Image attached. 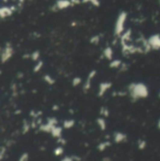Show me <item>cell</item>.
<instances>
[{
  "mask_svg": "<svg viewBox=\"0 0 160 161\" xmlns=\"http://www.w3.org/2000/svg\"><path fill=\"white\" fill-rule=\"evenodd\" d=\"M55 154H56L57 156H58V155H60V154H62V149H61V148L56 149V150H55Z\"/></svg>",
  "mask_w": 160,
  "mask_h": 161,
  "instance_id": "7",
  "label": "cell"
},
{
  "mask_svg": "<svg viewBox=\"0 0 160 161\" xmlns=\"http://www.w3.org/2000/svg\"><path fill=\"white\" fill-rule=\"evenodd\" d=\"M11 10L10 8H0V17L1 18H6L8 16H10L11 14Z\"/></svg>",
  "mask_w": 160,
  "mask_h": 161,
  "instance_id": "2",
  "label": "cell"
},
{
  "mask_svg": "<svg viewBox=\"0 0 160 161\" xmlns=\"http://www.w3.org/2000/svg\"><path fill=\"white\" fill-rule=\"evenodd\" d=\"M51 131H52L53 136L57 137V136H58L59 133H60V129H59V128H55V127H53V129L51 130Z\"/></svg>",
  "mask_w": 160,
  "mask_h": 161,
  "instance_id": "5",
  "label": "cell"
},
{
  "mask_svg": "<svg viewBox=\"0 0 160 161\" xmlns=\"http://www.w3.org/2000/svg\"><path fill=\"white\" fill-rule=\"evenodd\" d=\"M14 47L11 43H6L3 47L0 49V62L2 64H5L12 58L14 56Z\"/></svg>",
  "mask_w": 160,
  "mask_h": 161,
  "instance_id": "1",
  "label": "cell"
},
{
  "mask_svg": "<svg viewBox=\"0 0 160 161\" xmlns=\"http://www.w3.org/2000/svg\"><path fill=\"white\" fill-rule=\"evenodd\" d=\"M2 74V71H1V69H0V74Z\"/></svg>",
  "mask_w": 160,
  "mask_h": 161,
  "instance_id": "11",
  "label": "cell"
},
{
  "mask_svg": "<svg viewBox=\"0 0 160 161\" xmlns=\"http://www.w3.org/2000/svg\"><path fill=\"white\" fill-rule=\"evenodd\" d=\"M117 141H120V140H123V136H121V134H119L118 136H117Z\"/></svg>",
  "mask_w": 160,
  "mask_h": 161,
  "instance_id": "9",
  "label": "cell"
},
{
  "mask_svg": "<svg viewBox=\"0 0 160 161\" xmlns=\"http://www.w3.org/2000/svg\"><path fill=\"white\" fill-rule=\"evenodd\" d=\"M6 151H7V149H6L5 146L0 147V161H1L4 158V156L6 155Z\"/></svg>",
  "mask_w": 160,
  "mask_h": 161,
  "instance_id": "3",
  "label": "cell"
},
{
  "mask_svg": "<svg viewBox=\"0 0 160 161\" xmlns=\"http://www.w3.org/2000/svg\"><path fill=\"white\" fill-rule=\"evenodd\" d=\"M62 161H72V160H71L70 158H65V159H63Z\"/></svg>",
  "mask_w": 160,
  "mask_h": 161,
  "instance_id": "10",
  "label": "cell"
},
{
  "mask_svg": "<svg viewBox=\"0 0 160 161\" xmlns=\"http://www.w3.org/2000/svg\"><path fill=\"white\" fill-rule=\"evenodd\" d=\"M28 130H29V125H27V122H25L24 125H23V133L26 134L27 132H28Z\"/></svg>",
  "mask_w": 160,
  "mask_h": 161,
  "instance_id": "6",
  "label": "cell"
},
{
  "mask_svg": "<svg viewBox=\"0 0 160 161\" xmlns=\"http://www.w3.org/2000/svg\"><path fill=\"white\" fill-rule=\"evenodd\" d=\"M29 158V155L27 153H24V154H22L21 156L19 157V161H28Z\"/></svg>",
  "mask_w": 160,
  "mask_h": 161,
  "instance_id": "4",
  "label": "cell"
},
{
  "mask_svg": "<svg viewBox=\"0 0 160 161\" xmlns=\"http://www.w3.org/2000/svg\"><path fill=\"white\" fill-rule=\"evenodd\" d=\"M38 57H39V54H38L37 52H36V53L34 52V53L32 54V55H31V58H32L33 59H37V58H38Z\"/></svg>",
  "mask_w": 160,
  "mask_h": 161,
  "instance_id": "8",
  "label": "cell"
}]
</instances>
